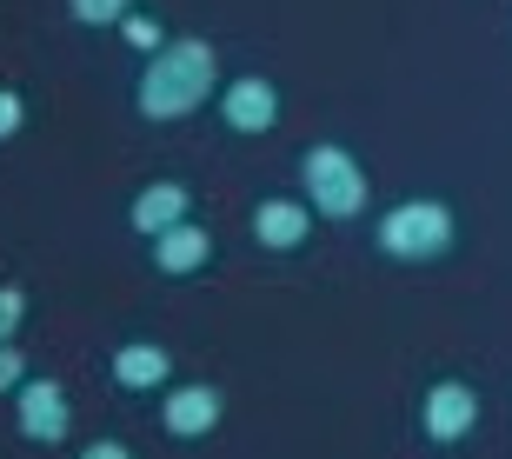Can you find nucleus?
I'll return each instance as SVG.
<instances>
[{"instance_id":"obj_1","label":"nucleus","mask_w":512,"mask_h":459,"mask_svg":"<svg viewBox=\"0 0 512 459\" xmlns=\"http://www.w3.org/2000/svg\"><path fill=\"white\" fill-rule=\"evenodd\" d=\"M207 100H220V54H213V40H167L160 54L140 67V80H133V107H140V120H153V127H173V120H193Z\"/></svg>"},{"instance_id":"obj_2","label":"nucleus","mask_w":512,"mask_h":459,"mask_svg":"<svg viewBox=\"0 0 512 459\" xmlns=\"http://www.w3.org/2000/svg\"><path fill=\"white\" fill-rule=\"evenodd\" d=\"M373 240H380L386 260H406V267H433V260H446V253L459 247V213L446 207V200H399V207L380 213V227H373Z\"/></svg>"},{"instance_id":"obj_3","label":"nucleus","mask_w":512,"mask_h":459,"mask_svg":"<svg viewBox=\"0 0 512 459\" xmlns=\"http://www.w3.org/2000/svg\"><path fill=\"white\" fill-rule=\"evenodd\" d=\"M300 193L306 207H313V220H360L366 200H373V180H366V167L353 160L346 147H333V140H320V147L300 153Z\"/></svg>"},{"instance_id":"obj_4","label":"nucleus","mask_w":512,"mask_h":459,"mask_svg":"<svg viewBox=\"0 0 512 459\" xmlns=\"http://www.w3.org/2000/svg\"><path fill=\"white\" fill-rule=\"evenodd\" d=\"M14 426H20V440H34V446H67V433H74L67 386L60 380H27L14 393Z\"/></svg>"},{"instance_id":"obj_5","label":"nucleus","mask_w":512,"mask_h":459,"mask_svg":"<svg viewBox=\"0 0 512 459\" xmlns=\"http://www.w3.org/2000/svg\"><path fill=\"white\" fill-rule=\"evenodd\" d=\"M220 127H227V134H240V140L273 134V127H280V87H273L266 74L227 80V87H220Z\"/></svg>"},{"instance_id":"obj_6","label":"nucleus","mask_w":512,"mask_h":459,"mask_svg":"<svg viewBox=\"0 0 512 459\" xmlns=\"http://www.w3.org/2000/svg\"><path fill=\"white\" fill-rule=\"evenodd\" d=\"M419 426H426V440H433V446L473 440V426H479L473 380H433V386H426V400H419Z\"/></svg>"},{"instance_id":"obj_7","label":"nucleus","mask_w":512,"mask_h":459,"mask_svg":"<svg viewBox=\"0 0 512 459\" xmlns=\"http://www.w3.org/2000/svg\"><path fill=\"white\" fill-rule=\"evenodd\" d=\"M220 420H227V393H220V386H207V380L173 386L167 400H160V426H167L173 440H207Z\"/></svg>"},{"instance_id":"obj_8","label":"nucleus","mask_w":512,"mask_h":459,"mask_svg":"<svg viewBox=\"0 0 512 459\" xmlns=\"http://www.w3.org/2000/svg\"><path fill=\"white\" fill-rule=\"evenodd\" d=\"M253 240H260L266 253H300L306 240H313V207L306 200H286V193H273V200H260L253 207Z\"/></svg>"},{"instance_id":"obj_9","label":"nucleus","mask_w":512,"mask_h":459,"mask_svg":"<svg viewBox=\"0 0 512 459\" xmlns=\"http://www.w3.org/2000/svg\"><path fill=\"white\" fill-rule=\"evenodd\" d=\"M180 220H193V193L180 187V180H153V187L133 193V207H127V227L147 233V240H160V233L180 227Z\"/></svg>"},{"instance_id":"obj_10","label":"nucleus","mask_w":512,"mask_h":459,"mask_svg":"<svg viewBox=\"0 0 512 459\" xmlns=\"http://www.w3.org/2000/svg\"><path fill=\"white\" fill-rule=\"evenodd\" d=\"M153 267L173 273V280L207 273V267H213V233L200 227V220H180V227H167L160 240H153Z\"/></svg>"},{"instance_id":"obj_11","label":"nucleus","mask_w":512,"mask_h":459,"mask_svg":"<svg viewBox=\"0 0 512 459\" xmlns=\"http://www.w3.org/2000/svg\"><path fill=\"white\" fill-rule=\"evenodd\" d=\"M114 380L120 393H160V386H173V353L153 340H127L114 353Z\"/></svg>"},{"instance_id":"obj_12","label":"nucleus","mask_w":512,"mask_h":459,"mask_svg":"<svg viewBox=\"0 0 512 459\" xmlns=\"http://www.w3.org/2000/svg\"><path fill=\"white\" fill-rule=\"evenodd\" d=\"M114 34H120V40H127L133 54H147V60H153V54H160V47H167V40H173V34H167V27H160V20H153V14H140V7H133V14H127V20H120Z\"/></svg>"},{"instance_id":"obj_13","label":"nucleus","mask_w":512,"mask_h":459,"mask_svg":"<svg viewBox=\"0 0 512 459\" xmlns=\"http://www.w3.org/2000/svg\"><path fill=\"white\" fill-rule=\"evenodd\" d=\"M67 14H74L80 27H120V20L133 14V0H67Z\"/></svg>"},{"instance_id":"obj_14","label":"nucleus","mask_w":512,"mask_h":459,"mask_svg":"<svg viewBox=\"0 0 512 459\" xmlns=\"http://www.w3.org/2000/svg\"><path fill=\"white\" fill-rule=\"evenodd\" d=\"M27 380H34V373H27V353L7 340V346H0V393H20Z\"/></svg>"},{"instance_id":"obj_15","label":"nucleus","mask_w":512,"mask_h":459,"mask_svg":"<svg viewBox=\"0 0 512 459\" xmlns=\"http://www.w3.org/2000/svg\"><path fill=\"white\" fill-rule=\"evenodd\" d=\"M20 320H27V293H20V287H0V346L20 333Z\"/></svg>"},{"instance_id":"obj_16","label":"nucleus","mask_w":512,"mask_h":459,"mask_svg":"<svg viewBox=\"0 0 512 459\" xmlns=\"http://www.w3.org/2000/svg\"><path fill=\"white\" fill-rule=\"evenodd\" d=\"M20 127H27V100H20L14 87H0V147H7Z\"/></svg>"},{"instance_id":"obj_17","label":"nucleus","mask_w":512,"mask_h":459,"mask_svg":"<svg viewBox=\"0 0 512 459\" xmlns=\"http://www.w3.org/2000/svg\"><path fill=\"white\" fill-rule=\"evenodd\" d=\"M80 459H133V446L127 440H87V446H80Z\"/></svg>"}]
</instances>
